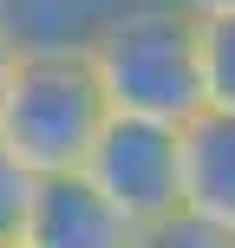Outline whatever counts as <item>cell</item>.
Masks as SVG:
<instances>
[{"label": "cell", "mask_w": 235, "mask_h": 248, "mask_svg": "<svg viewBox=\"0 0 235 248\" xmlns=\"http://www.w3.org/2000/svg\"><path fill=\"white\" fill-rule=\"evenodd\" d=\"M13 59H20V39H13V26L0 20V92H7V72H13Z\"/></svg>", "instance_id": "cell-10"}, {"label": "cell", "mask_w": 235, "mask_h": 248, "mask_svg": "<svg viewBox=\"0 0 235 248\" xmlns=\"http://www.w3.org/2000/svg\"><path fill=\"white\" fill-rule=\"evenodd\" d=\"M7 248H20V242H7Z\"/></svg>", "instance_id": "cell-11"}, {"label": "cell", "mask_w": 235, "mask_h": 248, "mask_svg": "<svg viewBox=\"0 0 235 248\" xmlns=\"http://www.w3.org/2000/svg\"><path fill=\"white\" fill-rule=\"evenodd\" d=\"M26 202H33V170L0 144V248L20 242V222H26Z\"/></svg>", "instance_id": "cell-8"}, {"label": "cell", "mask_w": 235, "mask_h": 248, "mask_svg": "<svg viewBox=\"0 0 235 248\" xmlns=\"http://www.w3.org/2000/svg\"><path fill=\"white\" fill-rule=\"evenodd\" d=\"M85 59L118 118L189 124L203 111V26L176 0H111L85 33Z\"/></svg>", "instance_id": "cell-1"}, {"label": "cell", "mask_w": 235, "mask_h": 248, "mask_svg": "<svg viewBox=\"0 0 235 248\" xmlns=\"http://www.w3.org/2000/svg\"><path fill=\"white\" fill-rule=\"evenodd\" d=\"M176 7L189 20H222V13H235V0H176Z\"/></svg>", "instance_id": "cell-9"}, {"label": "cell", "mask_w": 235, "mask_h": 248, "mask_svg": "<svg viewBox=\"0 0 235 248\" xmlns=\"http://www.w3.org/2000/svg\"><path fill=\"white\" fill-rule=\"evenodd\" d=\"M105 124H111V98L85 46H20L0 92V144L33 176L85 170Z\"/></svg>", "instance_id": "cell-2"}, {"label": "cell", "mask_w": 235, "mask_h": 248, "mask_svg": "<svg viewBox=\"0 0 235 248\" xmlns=\"http://www.w3.org/2000/svg\"><path fill=\"white\" fill-rule=\"evenodd\" d=\"M183 209L235 229V111H196L183 124Z\"/></svg>", "instance_id": "cell-5"}, {"label": "cell", "mask_w": 235, "mask_h": 248, "mask_svg": "<svg viewBox=\"0 0 235 248\" xmlns=\"http://www.w3.org/2000/svg\"><path fill=\"white\" fill-rule=\"evenodd\" d=\"M203 26V111H235V13Z\"/></svg>", "instance_id": "cell-6"}, {"label": "cell", "mask_w": 235, "mask_h": 248, "mask_svg": "<svg viewBox=\"0 0 235 248\" xmlns=\"http://www.w3.org/2000/svg\"><path fill=\"white\" fill-rule=\"evenodd\" d=\"M131 248H235V229L176 209V216H163V222H144V229L131 235Z\"/></svg>", "instance_id": "cell-7"}, {"label": "cell", "mask_w": 235, "mask_h": 248, "mask_svg": "<svg viewBox=\"0 0 235 248\" xmlns=\"http://www.w3.org/2000/svg\"><path fill=\"white\" fill-rule=\"evenodd\" d=\"M85 176L118 202V216L131 229L163 222L183 209V124L157 118H118L105 124V137L92 144Z\"/></svg>", "instance_id": "cell-3"}, {"label": "cell", "mask_w": 235, "mask_h": 248, "mask_svg": "<svg viewBox=\"0 0 235 248\" xmlns=\"http://www.w3.org/2000/svg\"><path fill=\"white\" fill-rule=\"evenodd\" d=\"M137 229L85 170L33 176V202L20 222V248H131Z\"/></svg>", "instance_id": "cell-4"}]
</instances>
